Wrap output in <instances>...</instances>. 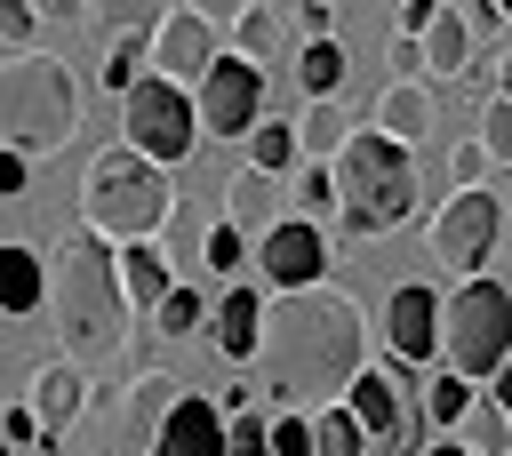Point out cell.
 <instances>
[{
    "label": "cell",
    "instance_id": "1",
    "mask_svg": "<svg viewBox=\"0 0 512 456\" xmlns=\"http://www.w3.org/2000/svg\"><path fill=\"white\" fill-rule=\"evenodd\" d=\"M256 360H264V400L280 416H320L376 368L368 360V312L328 280L296 288V296H272Z\"/></svg>",
    "mask_w": 512,
    "mask_h": 456
},
{
    "label": "cell",
    "instance_id": "2",
    "mask_svg": "<svg viewBox=\"0 0 512 456\" xmlns=\"http://www.w3.org/2000/svg\"><path fill=\"white\" fill-rule=\"evenodd\" d=\"M48 320L64 336V360H80L88 376H128L136 304L120 288V248L96 240L88 224L64 232V248L48 256Z\"/></svg>",
    "mask_w": 512,
    "mask_h": 456
},
{
    "label": "cell",
    "instance_id": "3",
    "mask_svg": "<svg viewBox=\"0 0 512 456\" xmlns=\"http://www.w3.org/2000/svg\"><path fill=\"white\" fill-rule=\"evenodd\" d=\"M168 216H176V184H168L160 160H144L136 144H104L88 160V176H80V224L96 240H112V248L160 240Z\"/></svg>",
    "mask_w": 512,
    "mask_h": 456
},
{
    "label": "cell",
    "instance_id": "4",
    "mask_svg": "<svg viewBox=\"0 0 512 456\" xmlns=\"http://www.w3.org/2000/svg\"><path fill=\"white\" fill-rule=\"evenodd\" d=\"M80 112H88V88L72 80L64 56H40V48L8 56V72H0V136H8V152H24V160L64 152L80 136Z\"/></svg>",
    "mask_w": 512,
    "mask_h": 456
},
{
    "label": "cell",
    "instance_id": "5",
    "mask_svg": "<svg viewBox=\"0 0 512 456\" xmlns=\"http://www.w3.org/2000/svg\"><path fill=\"white\" fill-rule=\"evenodd\" d=\"M336 184H344V232H360V240H376V232H400L408 216H416V160L392 144V136H376V128H360L344 152H336Z\"/></svg>",
    "mask_w": 512,
    "mask_h": 456
},
{
    "label": "cell",
    "instance_id": "6",
    "mask_svg": "<svg viewBox=\"0 0 512 456\" xmlns=\"http://www.w3.org/2000/svg\"><path fill=\"white\" fill-rule=\"evenodd\" d=\"M440 360H448L464 384L504 376V360H512V288H504V280H464V288L448 296Z\"/></svg>",
    "mask_w": 512,
    "mask_h": 456
},
{
    "label": "cell",
    "instance_id": "7",
    "mask_svg": "<svg viewBox=\"0 0 512 456\" xmlns=\"http://www.w3.org/2000/svg\"><path fill=\"white\" fill-rule=\"evenodd\" d=\"M120 136L144 152V160H160V168H176L192 144H208L200 136V104H192V88H176V80H136L128 96H120Z\"/></svg>",
    "mask_w": 512,
    "mask_h": 456
},
{
    "label": "cell",
    "instance_id": "8",
    "mask_svg": "<svg viewBox=\"0 0 512 456\" xmlns=\"http://www.w3.org/2000/svg\"><path fill=\"white\" fill-rule=\"evenodd\" d=\"M504 240V192H448L424 224V256L456 280H480V264Z\"/></svg>",
    "mask_w": 512,
    "mask_h": 456
},
{
    "label": "cell",
    "instance_id": "9",
    "mask_svg": "<svg viewBox=\"0 0 512 456\" xmlns=\"http://www.w3.org/2000/svg\"><path fill=\"white\" fill-rule=\"evenodd\" d=\"M264 128V64L248 56H224L208 80H200V136H256Z\"/></svg>",
    "mask_w": 512,
    "mask_h": 456
},
{
    "label": "cell",
    "instance_id": "10",
    "mask_svg": "<svg viewBox=\"0 0 512 456\" xmlns=\"http://www.w3.org/2000/svg\"><path fill=\"white\" fill-rule=\"evenodd\" d=\"M216 64H224V48H216V24H208L200 8H168V24L152 32V72L200 96V80H208Z\"/></svg>",
    "mask_w": 512,
    "mask_h": 456
},
{
    "label": "cell",
    "instance_id": "11",
    "mask_svg": "<svg viewBox=\"0 0 512 456\" xmlns=\"http://www.w3.org/2000/svg\"><path fill=\"white\" fill-rule=\"evenodd\" d=\"M256 264H264V288H272V296H296V288H320V280H328V240H320V224L288 216V224L256 248Z\"/></svg>",
    "mask_w": 512,
    "mask_h": 456
},
{
    "label": "cell",
    "instance_id": "12",
    "mask_svg": "<svg viewBox=\"0 0 512 456\" xmlns=\"http://www.w3.org/2000/svg\"><path fill=\"white\" fill-rule=\"evenodd\" d=\"M440 328H448V304H440V288H424V280H408V288H392V304H384V336H392V360H432L440 352Z\"/></svg>",
    "mask_w": 512,
    "mask_h": 456
},
{
    "label": "cell",
    "instance_id": "13",
    "mask_svg": "<svg viewBox=\"0 0 512 456\" xmlns=\"http://www.w3.org/2000/svg\"><path fill=\"white\" fill-rule=\"evenodd\" d=\"M152 456H232V416H224L208 392H184V400H176V416L160 424Z\"/></svg>",
    "mask_w": 512,
    "mask_h": 456
},
{
    "label": "cell",
    "instance_id": "14",
    "mask_svg": "<svg viewBox=\"0 0 512 456\" xmlns=\"http://www.w3.org/2000/svg\"><path fill=\"white\" fill-rule=\"evenodd\" d=\"M432 120H440L432 80H384V88H376V136H392L400 152H416V144L432 136Z\"/></svg>",
    "mask_w": 512,
    "mask_h": 456
},
{
    "label": "cell",
    "instance_id": "15",
    "mask_svg": "<svg viewBox=\"0 0 512 456\" xmlns=\"http://www.w3.org/2000/svg\"><path fill=\"white\" fill-rule=\"evenodd\" d=\"M24 408H32L40 432H48L40 448H56V432L88 408V368H80V360H48V368H32V400H24Z\"/></svg>",
    "mask_w": 512,
    "mask_h": 456
},
{
    "label": "cell",
    "instance_id": "16",
    "mask_svg": "<svg viewBox=\"0 0 512 456\" xmlns=\"http://www.w3.org/2000/svg\"><path fill=\"white\" fill-rule=\"evenodd\" d=\"M224 224H232V232H248V240L264 248V240L288 224V216H280V184H272V176H256V168H240V176L224 184Z\"/></svg>",
    "mask_w": 512,
    "mask_h": 456
},
{
    "label": "cell",
    "instance_id": "17",
    "mask_svg": "<svg viewBox=\"0 0 512 456\" xmlns=\"http://www.w3.org/2000/svg\"><path fill=\"white\" fill-rule=\"evenodd\" d=\"M264 312H272L264 288H232V296L216 304V320H208L216 352H224V360H256V352H264Z\"/></svg>",
    "mask_w": 512,
    "mask_h": 456
},
{
    "label": "cell",
    "instance_id": "18",
    "mask_svg": "<svg viewBox=\"0 0 512 456\" xmlns=\"http://www.w3.org/2000/svg\"><path fill=\"white\" fill-rule=\"evenodd\" d=\"M0 312H8V320L48 312V256H40V248H24V240H8V248H0Z\"/></svg>",
    "mask_w": 512,
    "mask_h": 456
},
{
    "label": "cell",
    "instance_id": "19",
    "mask_svg": "<svg viewBox=\"0 0 512 456\" xmlns=\"http://www.w3.org/2000/svg\"><path fill=\"white\" fill-rule=\"evenodd\" d=\"M120 288H128L136 320H160V304L176 296V272H168L160 240H128V248H120Z\"/></svg>",
    "mask_w": 512,
    "mask_h": 456
},
{
    "label": "cell",
    "instance_id": "20",
    "mask_svg": "<svg viewBox=\"0 0 512 456\" xmlns=\"http://www.w3.org/2000/svg\"><path fill=\"white\" fill-rule=\"evenodd\" d=\"M176 400H184V384L160 376V368H144V376L128 384V432H136V440H160V424L176 416Z\"/></svg>",
    "mask_w": 512,
    "mask_h": 456
},
{
    "label": "cell",
    "instance_id": "21",
    "mask_svg": "<svg viewBox=\"0 0 512 456\" xmlns=\"http://www.w3.org/2000/svg\"><path fill=\"white\" fill-rule=\"evenodd\" d=\"M280 48H288V24H280V8H272V0H256V8L232 24V56H248V64H264V72H272V64H280Z\"/></svg>",
    "mask_w": 512,
    "mask_h": 456
},
{
    "label": "cell",
    "instance_id": "22",
    "mask_svg": "<svg viewBox=\"0 0 512 456\" xmlns=\"http://www.w3.org/2000/svg\"><path fill=\"white\" fill-rule=\"evenodd\" d=\"M464 64H472V16L440 8V24L424 32V72H440V80H464Z\"/></svg>",
    "mask_w": 512,
    "mask_h": 456
},
{
    "label": "cell",
    "instance_id": "23",
    "mask_svg": "<svg viewBox=\"0 0 512 456\" xmlns=\"http://www.w3.org/2000/svg\"><path fill=\"white\" fill-rule=\"evenodd\" d=\"M88 24L112 32V40H152L168 24V8L160 0H88Z\"/></svg>",
    "mask_w": 512,
    "mask_h": 456
},
{
    "label": "cell",
    "instance_id": "24",
    "mask_svg": "<svg viewBox=\"0 0 512 456\" xmlns=\"http://www.w3.org/2000/svg\"><path fill=\"white\" fill-rule=\"evenodd\" d=\"M296 80H304L312 104H336V88H344V40H304L296 48Z\"/></svg>",
    "mask_w": 512,
    "mask_h": 456
},
{
    "label": "cell",
    "instance_id": "25",
    "mask_svg": "<svg viewBox=\"0 0 512 456\" xmlns=\"http://www.w3.org/2000/svg\"><path fill=\"white\" fill-rule=\"evenodd\" d=\"M288 200H296V216H304V224H320V216H344V184H336V168H328V160L296 168Z\"/></svg>",
    "mask_w": 512,
    "mask_h": 456
},
{
    "label": "cell",
    "instance_id": "26",
    "mask_svg": "<svg viewBox=\"0 0 512 456\" xmlns=\"http://www.w3.org/2000/svg\"><path fill=\"white\" fill-rule=\"evenodd\" d=\"M296 136H304V152H312V160H336V152H344V144H352L360 128L344 120V104H304Z\"/></svg>",
    "mask_w": 512,
    "mask_h": 456
},
{
    "label": "cell",
    "instance_id": "27",
    "mask_svg": "<svg viewBox=\"0 0 512 456\" xmlns=\"http://www.w3.org/2000/svg\"><path fill=\"white\" fill-rule=\"evenodd\" d=\"M296 152H304V136H296L288 120H264V128L248 136V168H256V176H272V184L296 168Z\"/></svg>",
    "mask_w": 512,
    "mask_h": 456
},
{
    "label": "cell",
    "instance_id": "28",
    "mask_svg": "<svg viewBox=\"0 0 512 456\" xmlns=\"http://www.w3.org/2000/svg\"><path fill=\"white\" fill-rule=\"evenodd\" d=\"M424 408H432V424H440V432H464V416L480 408V392H472L456 368H440V376L424 384Z\"/></svg>",
    "mask_w": 512,
    "mask_h": 456
},
{
    "label": "cell",
    "instance_id": "29",
    "mask_svg": "<svg viewBox=\"0 0 512 456\" xmlns=\"http://www.w3.org/2000/svg\"><path fill=\"white\" fill-rule=\"evenodd\" d=\"M312 432H320V456H368V424L336 400V408H320L312 416Z\"/></svg>",
    "mask_w": 512,
    "mask_h": 456
},
{
    "label": "cell",
    "instance_id": "30",
    "mask_svg": "<svg viewBox=\"0 0 512 456\" xmlns=\"http://www.w3.org/2000/svg\"><path fill=\"white\" fill-rule=\"evenodd\" d=\"M472 456H512V416L496 408V400H480L472 416H464V432H456Z\"/></svg>",
    "mask_w": 512,
    "mask_h": 456
},
{
    "label": "cell",
    "instance_id": "31",
    "mask_svg": "<svg viewBox=\"0 0 512 456\" xmlns=\"http://www.w3.org/2000/svg\"><path fill=\"white\" fill-rule=\"evenodd\" d=\"M144 64H152V40H112V56H104V72H96V80H104L112 96H128Z\"/></svg>",
    "mask_w": 512,
    "mask_h": 456
},
{
    "label": "cell",
    "instance_id": "32",
    "mask_svg": "<svg viewBox=\"0 0 512 456\" xmlns=\"http://www.w3.org/2000/svg\"><path fill=\"white\" fill-rule=\"evenodd\" d=\"M480 152H488L496 168H512V96H488V104H480Z\"/></svg>",
    "mask_w": 512,
    "mask_h": 456
},
{
    "label": "cell",
    "instance_id": "33",
    "mask_svg": "<svg viewBox=\"0 0 512 456\" xmlns=\"http://www.w3.org/2000/svg\"><path fill=\"white\" fill-rule=\"evenodd\" d=\"M32 24H40L32 0H0V40H8V56H32Z\"/></svg>",
    "mask_w": 512,
    "mask_h": 456
},
{
    "label": "cell",
    "instance_id": "34",
    "mask_svg": "<svg viewBox=\"0 0 512 456\" xmlns=\"http://www.w3.org/2000/svg\"><path fill=\"white\" fill-rule=\"evenodd\" d=\"M488 168H496V160L480 152V136H472V144H456V152H448V192H480V176H488Z\"/></svg>",
    "mask_w": 512,
    "mask_h": 456
},
{
    "label": "cell",
    "instance_id": "35",
    "mask_svg": "<svg viewBox=\"0 0 512 456\" xmlns=\"http://www.w3.org/2000/svg\"><path fill=\"white\" fill-rule=\"evenodd\" d=\"M248 256H256V240H248V232H232V224H216V232H208V272H240Z\"/></svg>",
    "mask_w": 512,
    "mask_h": 456
},
{
    "label": "cell",
    "instance_id": "36",
    "mask_svg": "<svg viewBox=\"0 0 512 456\" xmlns=\"http://www.w3.org/2000/svg\"><path fill=\"white\" fill-rule=\"evenodd\" d=\"M272 456H320L312 416H272Z\"/></svg>",
    "mask_w": 512,
    "mask_h": 456
},
{
    "label": "cell",
    "instance_id": "37",
    "mask_svg": "<svg viewBox=\"0 0 512 456\" xmlns=\"http://www.w3.org/2000/svg\"><path fill=\"white\" fill-rule=\"evenodd\" d=\"M192 328H200V288H176L160 304V336H192Z\"/></svg>",
    "mask_w": 512,
    "mask_h": 456
},
{
    "label": "cell",
    "instance_id": "38",
    "mask_svg": "<svg viewBox=\"0 0 512 456\" xmlns=\"http://www.w3.org/2000/svg\"><path fill=\"white\" fill-rule=\"evenodd\" d=\"M232 456H272V424L248 408V416H232Z\"/></svg>",
    "mask_w": 512,
    "mask_h": 456
},
{
    "label": "cell",
    "instance_id": "39",
    "mask_svg": "<svg viewBox=\"0 0 512 456\" xmlns=\"http://www.w3.org/2000/svg\"><path fill=\"white\" fill-rule=\"evenodd\" d=\"M384 64H392V80H416V72H424V40H408V32H392V48H384Z\"/></svg>",
    "mask_w": 512,
    "mask_h": 456
},
{
    "label": "cell",
    "instance_id": "40",
    "mask_svg": "<svg viewBox=\"0 0 512 456\" xmlns=\"http://www.w3.org/2000/svg\"><path fill=\"white\" fill-rule=\"evenodd\" d=\"M440 8H448V0H400V32H408V40H424V32L440 24Z\"/></svg>",
    "mask_w": 512,
    "mask_h": 456
},
{
    "label": "cell",
    "instance_id": "41",
    "mask_svg": "<svg viewBox=\"0 0 512 456\" xmlns=\"http://www.w3.org/2000/svg\"><path fill=\"white\" fill-rule=\"evenodd\" d=\"M24 184H32V160L24 152H0V200H24Z\"/></svg>",
    "mask_w": 512,
    "mask_h": 456
},
{
    "label": "cell",
    "instance_id": "42",
    "mask_svg": "<svg viewBox=\"0 0 512 456\" xmlns=\"http://www.w3.org/2000/svg\"><path fill=\"white\" fill-rule=\"evenodd\" d=\"M184 8H200V16H208V24H240V16H248V8H256V0H184Z\"/></svg>",
    "mask_w": 512,
    "mask_h": 456
},
{
    "label": "cell",
    "instance_id": "43",
    "mask_svg": "<svg viewBox=\"0 0 512 456\" xmlns=\"http://www.w3.org/2000/svg\"><path fill=\"white\" fill-rule=\"evenodd\" d=\"M40 16H88V0H32Z\"/></svg>",
    "mask_w": 512,
    "mask_h": 456
},
{
    "label": "cell",
    "instance_id": "44",
    "mask_svg": "<svg viewBox=\"0 0 512 456\" xmlns=\"http://www.w3.org/2000/svg\"><path fill=\"white\" fill-rule=\"evenodd\" d=\"M488 400H496V408L512 416V360H504V376H496V392H488Z\"/></svg>",
    "mask_w": 512,
    "mask_h": 456
},
{
    "label": "cell",
    "instance_id": "45",
    "mask_svg": "<svg viewBox=\"0 0 512 456\" xmlns=\"http://www.w3.org/2000/svg\"><path fill=\"white\" fill-rule=\"evenodd\" d=\"M424 456H472V448H464V440H432Z\"/></svg>",
    "mask_w": 512,
    "mask_h": 456
},
{
    "label": "cell",
    "instance_id": "46",
    "mask_svg": "<svg viewBox=\"0 0 512 456\" xmlns=\"http://www.w3.org/2000/svg\"><path fill=\"white\" fill-rule=\"evenodd\" d=\"M504 232H512V192H504Z\"/></svg>",
    "mask_w": 512,
    "mask_h": 456
},
{
    "label": "cell",
    "instance_id": "47",
    "mask_svg": "<svg viewBox=\"0 0 512 456\" xmlns=\"http://www.w3.org/2000/svg\"><path fill=\"white\" fill-rule=\"evenodd\" d=\"M496 8H504V24H512V0H496Z\"/></svg>",
    "mask_w": 512,
    "mask_h": 456
},
{
    "label": "cell",
    "instance_id": "48",
    "mask_svg": "<svg viewBox=\"0 0 512 456\" xmlns=\"http://www.w3.org/2000/svg\"><path fill=\"white\" fill-rule=\"evenodd\" d=\"M320 8H336V0H320Z\"/></svg>",
    "mask_w": 512,
    "mask_h": 456
}]
</instances>
